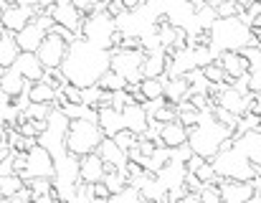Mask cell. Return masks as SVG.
Wrapping results in <instances>:
<instances>
[{"label": "cell", "mask_w": 261, "mask_h": 203, "mask_svg": "<svg viewBox=\"0 0 261 203\" xmlns=\"http://www.w3.org/2000/svg\"><path fill=\"white\" fill-rule=\"evenodd\" d=\"M109 59H112L109 51L94 48L84 38H76L69 46V54L61 64V74L71 87L89 89V87H96L99 79L109 71Z\"/></svg>", "instance_id": "obj_1"}, {"label": "cell", "mask_w": 261, "mask_h": 203, "mask_svg": "<svg viewBox=\"0 0 261 203\" xmlns=\"http://www.w3.org/2000/svg\"><path fill=\"white\" fill-rule=\"evenodd\" d=\"M208 36H211V51L216 54V59L221 54H241L244 48L259 46L256 33L241 18H216Z\"/></svg>", "instance_id": "obj_2"}, {"label": "cell", "mask_w": 261, "mask_h": 203, "mask_svg": "<svg viewBox=\"0 0 261 203\" xmlns=\"http://www.w3.org/2000/svg\"><path fill=\"white\" fill-rule=\"evenodd\" d=\"M231 137H233V132L228 127H223L221 122H216L213 109H211V112H203L200 122L193 130H188V147L193 150V155L211 163L221 153L223 142L231 140Z\"/></svg>", "instance_id": "obj_3"}, {"label": "cell", "mask_w": 261, "mask_h": 203, "mask_svg": "<svg viewBox=\"0 0 261 203\" xmlns=\"http://www.w3.org/2000/svg\"><path fill=\"white\" fill-rule=\"evenodd\" d=\"M82 38L91 43L94 48H101V51H114L119 48V43L124 41V36L117 31V23L114 18L107 13V8L101 10H94L91 15L84 18V26H82Z\"/></svg>", "instance_id": "obj_4"}, {"label": "cell", "mask_w": 261, "mask_h": 203, "mask_svg": "<svg viewBox=\"0 0 261 203\" xmlns=\"http://www.w3.org/2000/svg\"><path fill=\"white\" fill-rule=\"evenodd\" d=\"M218 181H233V183H251L259 170L249 163L246 155H241L236 147H228V150H221L213 160H211Z\"/></svg>", "instance_id": "obj_5"}, {"label": "cell", "mask_w": 261, "mask_h": 203, "mask_svg": "<svg viewBox=\"0 0 261 203\" xmlns=\"http://www.w3.org/2000/svg\"><path fill=\"white\" fill-rule=\"evenodd\" d=\"M104 140V132L99 130L96 122L91 119H76V122H69V132H66V153L74 155V158H87L94 155L99 150Z\"/></svg>", "instance_id": "obj_6"}, {"label": "cell", "mask_w": 261, "mask_h": 203, "mask_svg": "<svg viewBox=\"0 0 261 203\" xmlns=\"http://www.w3.org/2000/svg\"><path fill=\"white\" fill-rule=\"evenodd\" d=\"M66 132H69V119H66V114L61 109L54 107L48 119H46V130L38 137V145L46 147L54 160H59V158L66 155Z\"/></svg>", "instance_id": "obj_7"}, {"label": "cell", "mask_w": 261, "mask_h": 203, "mask_svg": "<svg viewBox=\"0 0 261 203\" xmlns=\"http://www.w3.org/2000/svg\"><path fill=\"white\" fill-rule=\"evenodd\" d=\"M147 54L140 48V51H124V48H117L112 51V59H109V71H114L117 77H122L127 84H140L142 82V64H145Z\"/></svg>", "instance_id": "obj_8"}, {"label": "cell", "mask_w": 261, "mask_h": 203, "mask_svg": "<svg viewBox=\"0 0 261 203\" xmlns=\"http://www.w3.org/2000/svg\"><path fill=\"white\" fill-rule=\"evenodd\" d=\"M54 26H56V23L51 20V15H48V13L36 15V18H33V23H28V26L15 36V43H18L20 54H36V51L41 48L43 38L48 36V31H51Z\"/></svg>", "instance_id": "obj_9"}, {"label": "cell", "mask_w": 261, "mask_h": 203, "mask_svg": "<svg viewBox=\"0 0 261 203\" xmlns=\"http://www.w3.org/2000/svg\"><path fill=\"white\" fill-rule=\"evenodd\" d=\"M54 173H56V165H54V158L46 147L36 145L31 153H25V168L20 173V178L28 183V181H54Z\"/></svg>", "instance_id": "obj_10"}, {"label": "cell", "mask_w": 261, "mask_h": 203, "mask_svg": "<svg viewBox=\"0 0 261 203\" xmlns=\"http://www.w3.org/2000/svg\"><path fill=\"white\" fill-rule=\"evenodd\" d=\"M69 46H71V43L64 41L61 36L48 33V36L43 38L41 48L36 51V56H38V61H41V66H43L46 71L61 69V64H64V59H66V54H69Z\"/></svg>", "instance_id": "obj_11"}, {"label": "cell", "mask_w": 261, "mask_h": 203, "mask_svg": "<svg viewBox=\"0 0 261 203\" xmlns=\"http://www.w3.org/2000/svg\"><path fill=\"white\" fill-rule=\"evenodd\" d=\"M36 15H38V10H36L33 3H13V5L5 8L3 20H0V28L8 31V33H13V36H18L28 23H33Z\"/></svg>", "instance_id": "obj_12"}, {"label": "cell", "mask_w": 261, "mask_h": 203, "mask_svg": "<svg viewBox=\"0 0 261 203\" xmlns=\"http://www.w3.org/2000/svg\"><path fill=\"white\" fill-rule=\"evenodd\" d=\"M48 15H51V20H54L56 26H61V28H66L69 33H74L76 38H82L84 15L74 8V3H69V0H59V3H54V5L48 8Z\"/></svg>", "instance_id": "obj_13"}, {"label": "cell", "mask_w": 261, "mask_h": 203, "mask_svg": "<svg viewBox=\"0 0 261 203\" xmlns=\"http://www.w3.org/2000/svg\"><path fill=\"white\" fill-rule=\"evenodd\" d=\"M96 155H99V158L104 160L107 170L127 173V165H129V155H127L124 150H119L114 140L104 137V140H101V145H99V150H96Z\"/></svg>", "instance_id": "obj_14"}, {"label": "cell", "mask_w": 261, "mask_h": 203, "mask_svg": "<svg viewBox=\"0 0 261 203\" xmlns=\"http://www.w3.org/2000/svg\"><path fill=\"white\" fill-rule=\"evenodd\" d=\"M233 140V147L249 158V163L261 170V130H254V132H246L241 137H231Z\"/></svg>", "instance_id": "obj_15"}, {"label": "cell", "mask_w": 261, "mask_h": 203, "mask_svg": "<svg viewBox=\"0 0 261 203\" xmlns=\"http://www.w3.org/2000/svg\"><path fill=\"white\" fill-rule=\"evenodd\" d=\"M107 175V165L104 160L94 153L87 158H79V181L82 186H94V183H101Z\"/></svg>", "instance_id": "obj_16"}, {"label": "cell", "mask_w": 261, "mask_h": 203, "mask_svg": "<svg viewBox=\"0 0 261 203\" xmlns=\"http://www.w3.org/2000/svg\"><path fill=\"white\" fill-rule=\"evenodd\" d=\"M122 122H124V130H129L132 135L142 137L150 127V117H147V109L145 104H129L122 109Z\"/></svg>", "instance_id": "obj_17"}, {"label": "cell", "mask_w": 261, "mask_h": 203, "mask_svg": "<svg viewBox=\"0 0 261 203\" xmlns=\"http://www.w3.org/2000/svg\"><path fill=\"white\" fill-rule=\"evenodd\" d=\"M218 191L223 203H251L256 193L251 183H233V181H218Z\"/></svg>", "instance_id": "obj_18"}, {"label": "cell", "mask_w": 261, "mask_h": 203, "mask_svg": "<svg viewBox=\"0 0 261 203\" xmlns=\"http://www.w3.org/2000/svg\"><path fill=\"white\" fill-rule=\"evenodd\" d=\"M168 61H170V54L165 48L150 51L147 59H145V64H142V79H165Z\"/></svg>", "instance_id": "obj_19"}, {"label": "cell", "mask_w": 261, "mask_h": 203, "mask_svg": "<svg viewBox=\"0 0 261 203\" xmlns=\"http://www.w3.org/2000/svg\"><path fill=\"white\" fill-rule=\"evenodd\" d=\"M13 69L28 82V84H36V82H41L43 79V66H41V61H38V56L36 54H20L18 59H15V64H13Z\"/></svg>", "instance_id": "obj_20"}, {"label": "cell", "mask_w": 261, "mask_h": 203, "mask_svg": "<svg viewBox=\"0 0 261 203\" xmlns=\"http://www.w3.org/2000/svg\"><path fill=\"white\" fill-rule=\"evenodd\" d=\"M96 124H99V130L104 132V137H117L122 130H124V122H122V112H117V109H112V107H101L99 112H96Z\"/></svg>", "instance_id": "obj_21"}, {"label": "cell", "mask_w": 261, "mask_h": 203, "mask_svg": "<svg viewBox=\"0 0 261 203\" xmlns=\"http://www.w3.org/2000/svg\"><path fill=\"white\" fill-rule=\"evenodd\" d=\"M160 145L168 150H177V147L188 145V127H182L177 119L163 124L160 127Z\"/></svg>", "instance_id": "obj_22"}, {"label": "cell", "mask_w": 261, "mask_h": 203, "mask_svg": "<svg viewBox=\"0 0 261 203\" xmlns=\"http://www.w3.org/2000/svg\"><path fill=\"white\" fill-rule=\"evenodd\" d=\"M216 61H218V64H221V69L226 71L228 82L241 79V77H246V74H249V61H246L241 54H221Z\"/></svg>", "instance_id": "obj_23"}, {"label": "cell", "mask_w": 261, "mask_h": 203, "mask_svg": "<svg viewBox=\"0 0 261 203\" xmlns=\"http://www.w3.org/2000/svg\"><path fill=\"white\" fill-rule=\"evenodd\" d=\"M28 82L10 66V69H5V74H3V82H0V92L3 94H8L10 99H18V97H23L25 92H28Z\"/></svg>", "instance_id": "obj_24"}, {"label": "cell", "mask_w": 261, "mask_h": 203, "mask_svg": "<svg viewBox=\"0 0 261 203\" xmlns=\"http://www.w3.org/2000/svg\"><path fill=\"white\" fill-rule=\"evenodd\" d=\"M190 97V84H188V79L185 77H177V79H168L165 77V102L168 104H182V102H188Z\"/></svg>", "instance_id": "obj_25"}, {"label": "cell", "mask_w": 261, "mask_h": 203, "mask_svg": "<svg viewBox=\"0 0 261 203\" xmlns=\"http://www.w3.org/2000/svg\"><path fill=\"white\" fill-rule=\"evenodd\" d=\"M18 56H20V48L15 43V36L0 28V69H10Z\"/></svg>", "instance_id": "obj_26"}, {"label": "cell", "mask_w": 261, "mask_h": 203, "mask_svg": "<svg viewBox=\"0 0 261 203\" xmlns=\"http://www.w3.org/2000/svg\"><path fill=\"white\" fill-rule=\"evenodd\" d=\"M56 99H59V92L51 89L46 82H36V84L28 87V102H33V104H46V107L54 109Z\"/></svg>", "instance_id": "obj_27"}, {"label": "cell", "mask_w": 261, "mask_h": 203, "mask_svg": "<svg viewBox=\"0 0 261 203\" xmlns=\"http://www.w3.org/2000/svg\"><path fill=\"white\" fill-rule=\"evenodd\" d=\"M140 94H142L145 104L165 99V79H142L140 82Z\"/></svg>", "instance_id": "obj_28"}, {"label": "cell", "mask_w": 261, "mask_h": 203, "mask_svg": "<svg viewBox=\"0 0 261 203\" xmlns=\"http://www.w3.org/2000/svg\"><path fill=\"white\" fill-rule=\"evenodd\" d=\"M23 191H25V181L20 175H15V173L0 175V198H13Z\"/></svg>", "instance_id": "obj_29"}, {"label": "cell", "mask_w": 261, "mask_h": 203, "mask_svg": "<svg viewBox=\"0 0 261 203\" xmlns=\"http://www.w3.org/2000/svg\"><path fill=\"white\" fill-rule=\"evenodd\" d=\"M101 92H107V94H117V92H124L127 89V82L122 79V77H117L114 71H107L101 79H99V84H96Z\"/></svg>", "instance_id": "obj_30"}, {"label": "cell", "mask_w": 261, "mask_h": 203, "mask_svg": "<svg viewBox=\"0 0 261 203\" xmlns=\"http://www.w3.org/2000/svg\"><path fill=\"white\" fill-rule=\"evenodd\" d=\"M107 188H109V193L114 196V193H119V191H124L127 186H129V178H127V173H117V170H107V175H104V181H101Z\"/></svg>", "instance_id": "obj_31"}, {"label": "cell", "mask_w": 261, "mask_h": 203, "mask_svg": "<svg viewBox=\"0 0 261 203\" xmlns=\"http://www.w3.org/2000/svg\"><path fill=\"white\" fill-rule=\"evenodd\" d=\"M203 74H205V79H208L211 84H216V87H221V84H231V82H228V77H226V71L221 69V64H218V61L208 64V66L203 69Z\"/></svg>", "instance_id": "obj_32"}, {"label": "cell", "mask_w": 261, "mask_h": 203, "mask_svg": "<svg viewBox=\"0 0 261 203\" xmlns=\"http://www.w3.org/2000/svg\"><path fill=\"white\" fill-rule=\"evenodd\" d=\"M107 203H145V198H142V193H140L137 188L127 186L124 191H119V193L109 196V201Z\"/></svg>", "instance_id": "obj_33"}, {"label": "cell", "mask_w": 261, "mask_h": 203, "mask_svg": "<svg viewBox=\"0 0 261 203\" xmlns=\"http://www.w3.org/2000/svg\"><path fill=\"white\" fill-rule=\"evenodd\" d=\"M193 175H195L203 186H218V175H216V170H213V165H211L208 160H205V163H203V165L193 173Z\"/></svg>", "instance_id": "obj_34"}, {"label": "cell", "mask_w": 261, "mask_h": 203, "mask_svg": "<svg viewBox=\"0 0 261 203\" xmlns=\"http://www.w3.org/2000/svg\"><path fill=\"white\" fill-rule=\"evenodd\" d=\"M114 142H117V147L119 150H124V153H129V150H135L137 147V142H140V137L137 135H132L129 130H122L117 137H112Z\"/></svg>", "instance_id": "obj_35"}, {"label": "cell", "mask_w": 261, "mask_h": 203, "mask_svg": "<svg viewBox=\"0 0 261 203\" xmlns=\"http://www.w3.org/2000/svg\"><path fill=\"white\" fill-rule=\"evenodd\" d=\"M241 56L249 61V71H256L261 69V46H251V48H244Z\"/></svg>", "instance_id": "obj_36"}, {"label": "cell", "mask_w": 261, "mask_h": 203, "mask_svg": "<svg viewBox=\"0 0 261 203\" xmlns=\"http://www.w3.org/2000/svg\"><path fill=\"white\" fill-rule=\"evenodd\" d=\"M198 198H200V203H223L221 201L218 186H203V191L198 193Z\"/></svg>", "instance_id": "obj_37"}, {"label": "cell", "mask_w": 261, "mask_h": 203, "mask_svg": "<svg viewBox=\"0 0 261 203\" xmlns=\"http://www.w3.org/2000/svg\"><path fill=\"white\" fill-rule=\"evenodd\" d=\"M89 193H91V198H94L96 203H107L109 201V196H112L109 188H107L104 183H94V186H89Z\"/></svg>", "instance_id": "obj_38"}, {"label": "cell", "mask_w": 261, "mask_h": 203, "mask_svg": "<svg viewBox=\"0 0 261 203\" xmlns=\"http://www.w3.org/2000/svg\"><path fill=\"white\" fill-rule=\"evenodd\" d=\"M61 94H64L66 104H82V89H76V87H71V84H66V87L61 89Z\"/></svg>", "instance_id": "obj_39"}, {"label": "cell", "mask_w": 261, "mask_h": 203, "mask_svg": "<svg viewBox=\"0 0 261 203\" xmlns=\"http://www.w3.org/2000/svg\"><path fill=\"white\" fill-rule=\"evenodd\" d=\"M107 13L117 20V18H122L127 10H124V3H122V0H117V3H107Z\"/></svg>", "instance_id": "obj_40"}, {"label": "cell", "mask_w": 261, "mask_h": 203, "mask_svg": "<svg viewBox=\"0 0 261 203\" xmlns=\"http://www.w3.org/2000/svg\"><path fill=\"white\" fill-rule=\"evenodd\" d=\"M249 89H251L254 94H261V69L249 71Z\"/></svg>", "instance_id": "obj_41"}, {"label": "cell", "mask_w": 261, "mask_h": 203, "mask_svg": "<svg viewBox=\"0 0 261 203\" xmlns=\"http://www.w3.org/2000/svg\"><path fill=\"white\" fill-rule=\"evenodd\" d=\"M69 203H96L91 198V193H89V186H79V193L71 198Z\"/></svg>", "instance_id": "obj_42"}, {"label": "cell", "mask_w": 261, "mask_h": 203, "mask_svg": "<svg viewBox=\"0 0 261 203\" xmlns=\"http://www.w3.org/2000/svg\"><path fill=\"white\" fill-rule=\"evenodd\" d=\"M249 112L261 119V94H254V92L249 94Z\"/></svg>", "instance_id": "obj_43"}, {"label": "cell", "mask_w": 261, "mask_h": 203, "mask_svg": "<svg viewBox=\"0 0 261 203\" xmlns=\"http://www.w3.org/2000/svg\"><path fill=\"white\" fill-rule=\"evenodd\" d=\"M0 203H31V191L25 188L23 193L13 196V198H0Z\"/></svg>", "instance_id": "obj_44"}, {"label": "cell", "mask_w": 261, "mask_h": 203, "mask_svg": "<svg viewBox=\"0 0 261 203\" xmlns=\"http://www.w3.org/2000/svg\"><path fill=\"white\" fill-rule=\"evenodd\" d=\"M203 163H205L203 158H198V155H193V158H190V160L185 163V170H188V173H195V170H198V168H200Z\"/></svg>", "instance_id": "obj_45"}, {"label": "cell", "mask_w": 261, "mask_h": 203, "mask_svg": "<svg viewBox=\"0 0 261 203\" xmlns=\"http://www.w3.org/2000/svg\"><path fill=\"white\" fill-rule=\"evenodd\" d=\"M180 203H200V198H198V196H193V193H188V196H185Z\"/></svg>", "instance_id": "obj_46"}, {"label": "cell", "mask_w": 261, "mask_h": 203, "mask_svg": "<svg viewBox=\"0 0 261 203\" xmlns=\"http://www.w3.org/2000/svg\"><path fill=\"white\" fill-rule=\"evenodd\" d=\"M5 135H8V130H5V124H0V140H8Z\"/></svg>", "instance_id": "obj_47"}, {"label": "cell", "mask_w": 261, "mask_h": 203, "mask_svg": "<svg viewBox=\"0 0 261 203\" xmlns=\"http://www.w3.org/2000/svg\"><path fill=\"white\" fill-rule=\"evenodd\" d=\"M5 8H8V5H5V3H0V20H3V13H5Z\"/></svg>", "instance_id": "obj_48"}, {"label": "cell", "mask_w": 261, "mask_h": 203, "mask_svg": "<svg viewBox=\"0 0 261 203\" xmlns=\"http://www.w3.org/2000/svg\"><path fill=\"white\" fill-rule=\"evenodd\" d=\"M3 74H5V69H0V82H3Z\"/></svg>", "instance_id": "obj_49"}, {"label": "cell", "mask_w": 261, "mask_h": 203, "mask_svg": "<svg viewBox=\"0 0 261 203\" xmlns=\"http://www.w3.org/2000/svg\"><path fill=\"white\" fill-rule=\"evenodd\" d=\"M256 38H259V46H261V33H256Z\"/></svg>", "instance_id": "obj_50"}, {"label": "cell", "mask_w": 261, "mask_h": 203, "mask_svg": "<svg viewBox=\"0 0 261 203\" xmlns=\"http://www.w3.org/2000/svg\"><path fill=\"white\" fill-rule=\"evenodd\" d=\"M259 175H261V170H259Z\"/></svg>", "instance_id": "obj_51"}]
</instances>
